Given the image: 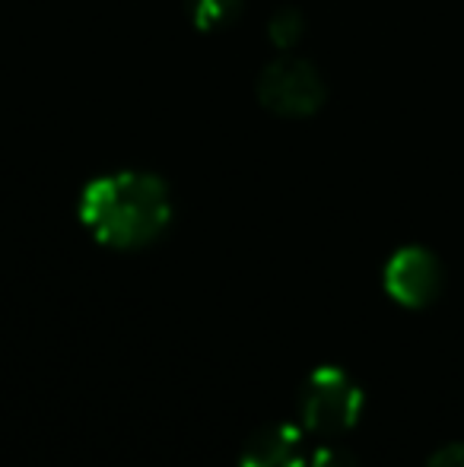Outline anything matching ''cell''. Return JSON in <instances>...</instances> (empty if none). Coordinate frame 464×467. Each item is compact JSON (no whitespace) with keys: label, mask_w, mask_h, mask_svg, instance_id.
Segmentation results:
<instances>
[{"label":"cell","mask_w":464,"mask_h":467,"mask_svg":"<svg viewBox=\"0 0 464 467\" xmlns=\"http://www.w3.org/2000/svg\"><path fill=\"white\" fill-rule=\"evenodd\" d=\"M169 194L153 175L124 172L83 191L80 220L108 248H140L169 226Z\"/></svg>","instance_id":"1"},{"label":"cell","mask_w":464,"mask_h":467,"mask_svg":"<svg viewBox=\"0 0 464 467\" xmlns=\"http://www.w3.org/2000/svg\"><path fill=\"white\" fill-rule=\"evenodd\" d=\"M363 413V388L337 366H322L299 391L303 430L315 436H341L356 426Z\"/></svg>","instance_id":"2"},{"label":"cell","mask_w":464,"mask_h":467,"mask_svg":"<svg viewBox=\"0 0 464 467\" xmlns=\"http://www.w3.org/2000/svg\"><path fill=\"white\" fill-rule=\"evenodd\" d=\"M442 283H446V274H442L439 258L423 245L397 248L385 265V293L407 308H423L436 302Z\"/></svg>","instance_id":"3"},{"label":"cell","mask_w":464,"mask_h":467,"mask_svg":"<svg viewBox=\"0 0 464 467\" xmlns=\"http://www.w3.org/2000/svg\"><path fill=\"white\" fill-rule=\"evenodd\" d=\"M261 96L271 109L290 111V115H303L322 105L325 87L318 74L303 61H280L264 74L261 83Z\"/></svg>","instance_id":"4"},{"label":"cell","mask_w":464,"mask_h":467,"mask_svg":"<svg viewBox=\"0 0 464 467\" xmlns=\"http://www.w3.org/2000/svg\"><path fill=\"white\" fill-rule=\"evenodd\" d=\"M239 467H305L303 430L293 423H264L245 439Z\"/></svg>","instance_id":"5"},{"label":"cell","mask_w":464,"mask_h":467,"mask_svg":"<svg viewBox=\"0 0 464 467\" xmlns=\"http://www.w3.org/2000/svg\"><path fill=\"white\" fill-rule=\"evenodd\" d=\"M194 10H198L201 26H217L232 19V13L239 10V0H194Z\"/></svg>","instance_id":"6"},{"label":"cell","mask_w":464,"mask_h":467,"mask_svg":"<svg viewBox=\"0 0 464 467\" xmlns=\"http://www.w3.org/2000/svg\"><path fill=\"white\" fill-rule=\"evenodd\" d=\"M309 467H359V462L341 445H325V449H315Z\"/></svg>","instance_id":"7"},{"label":"cell","mask_w":464,"mask_h":467,"mask_svg":"<svg viewBox=\"0 0 464 467\" xmlns=\"http://www.w3.org/2000/svg\"><path fill=\"white\" fill-rule=\"evenodd\" d=\"M427 467H464V442H455V445L439 449L433 458H429Z\"/></svg>","instance_id":"8"}]
</instances>
